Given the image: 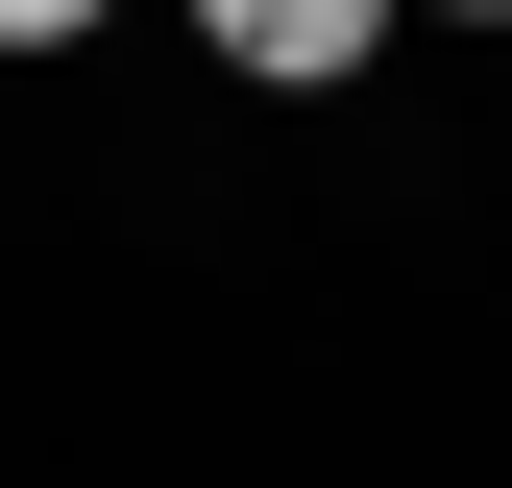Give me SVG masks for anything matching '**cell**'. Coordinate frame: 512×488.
I'll return each mask as SVG.
<instances>
[{"label":"cell","instance_id":"obj_2","mask_svg":"<svg viewBox=\"0 0 512 488\" xmlns=\"http://www.w3.org/2000/svg\"><path fill=\"white\" fill-rule=\"evenodd\" d=\"M74 25H122V0H0V49H74Z\"/></svg>","mask_w":512,"mask_h":488},{"label":"cell","instance_id":"obj_1","mask_svg":"<svg viewBox=\"0 0 512 488\" xmlns=\"http://www.w3.org/2000/svg\"><path fill=\"white\" fill-rule=\"evenodd\" d=\"M366 25H391V0H196V49H220V74H269V98L366 74Z\"/></svg>","mask_w":512,"mask_h":488},{"label":"cell","instance_id":"obj_3","mask_svg":"<svg viewBox=\"0 0 512 488\" xmlns=\"http://www.w3.org/2000/svg\"><path fill=\"white\" fill-rule=\"evenodd\" d=\"M464 25H512V0H464Z\"/></svg>","mask_w":512,"mask_h":488}]
</instances>
